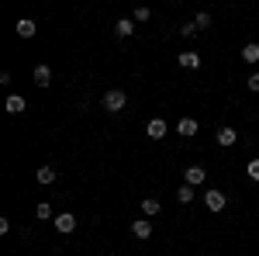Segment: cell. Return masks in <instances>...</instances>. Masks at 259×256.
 Listing matches in <instances>:
<instances>
[{
  "label": "cell",
  "instance_id": "1",
  "mask_svg": "<svg viewBox=\"0 0 259 256\" xmlns=\"http://www.w3.org/2000/svg\"><path fill=\"white\" fill-rule=\"evenodd\" d=\"M100 104H104V111H111V115H118V111H124V104H128V94L124 90H104V97H100Z\"/></svg>",
  "mask_w": 259,
  "mask_h": 256
},
{
  "label": "cell",
  "instance_id": "2",
  "mask_svg": "<svg viewBox=\"0 0 259 256\" xmlns=\"http://www.w3.org/2000/svg\"><path fill=\"white\" fill-rule=\"evenodd\" d=\"M204 208H207V211H214V215H218V211H225V208H228V194H225V191H218V187L204 191Z\"/></svg>",
  "mask_w": 259,
  "mask_h": 256
},
{
  "label": "cell",
  "instance_id": "3",
  "mask_svg": "<svg viewBox=\"0 0 259 256\" xmlns=\"http://www.w3.org/2000/svg\"><path fill=\"white\" fill-rule=\"evenodd\" d=\"M207 180V170L204 166H183V184H190V187H200Z\"/></svg>",
  "mask_w": 259,
  "mask_h": 256
},
{
  "label": "cell",
  "instance_id": "4",
  "mask_svg": "<svg viewBox=\"0 0 259 256\" xmlns=\"http://www.w3.org/2000/svg\"><path fill=\"white\" fill-rule=\"evenodd\" d=\"M214 142H218L221 149H228V145H235V142H239V132H235L232 125H221L218 135H214Z\"/></svg>",
  "mask_w": 259,
  "mask_h": 256
},
{
  "label": "cell",
  "instance_id": "5",
  "mask_svg": "<svg viewBox=\"0 0 259 256\" xmlns=\"http://www.w3.org/2000/svg\"><path fill=\"white\" fill-rule=\"evenodd\" d=\"M56 229H59L62 236L76 232V215H73V211H62V215H56Z\"/></svg>",
  "mask_w": 259,
  "mask_h": 256
},
{
  "label": "cell",
  "instance_id": "6",
  "mask_svg": "<svg viewBox=\"0 0 259 256\" xmlns=\"http://www.w3.org/2000/svg\"><path fill=\"white\" fill-rule=\"evenodd\" d=\"M177 62L183 66V69H197L200 66V52H194V49H187V52H180Z\"/></svg>",
  "mask_w": 259,
  "mask_h": 256
},
{
  "label": "cell",
  "instance_id": "7",
  "mask_svg": "<svg viewBox=\"0 0 259 256\" xmlns=\"http://www.w3.org/2000/svg\"><path fill=\"white\" fill-rule=\"evenodd\" d=\"M14 31H18L21 39H35V31H38V24H35L31 18H21L18 24H14Z\"/></svg>",
  "mask_w": 259,
  "mask_h": 256
},
{
  "label": "cell",
  "instance_id": "8",
  "mask_svg": "<svg viewBox=\"0 0 259 256\" xmlns=\"http://www.w3.org/2000/svg\"><path fill=\"white\" fill-rule=\"evenodd\" d=\"M142 211H145V218L162 215V201L159 197H142Z\"/></svg>",
  "mask_w": 259,
  "mask_h": 256
},
{
  "label": "cell",
  "instance_id": "9",
  "mask_svg": "<svg viewBox=\"0 0 259 256\" xmlns=\"http://www.w3.org/2000/svg\"><path fill=\"white\" fill-rule=\"evenodd\" d=\"M4 107H7V115H24V111H28V100H24V97H18V94H11Z\"/></svg>",
  "mask_w": 259,
  "mask_h": 256
},
{
  "label": "cell",
  "instance_id": "10",
  "mask_svg": "<svg viewBox=\"0 0 259 256\" xmlns=\"http://www.w3.org/2000/svg\"><path fill=\"white\" fill-rule=\"evenodd\" d=\"M197 128H200L197 118H180V125H177V132L183 138H194V135H197Z\"/></svg>",
  "mask_w": 259,
  "mask_h": 256
},
{
  "label": "cell",
  "instance_id": "11",
  "mask_svg": "<svg viewBox=\"0 0 259 256\" xmlns=\"http://www.w3.org/2000/svg\"><path fill=\"white\" fill-rule=\"evenodd\" d=\"M49 83H52V69H49L45 62H38V66H35V87H41V90H45Z\"/></svg>",
  "mask_w": 259,
  "mask_h": 256
},
{
  "label": "cell",
  "instance_id": "12",
  "mask_svg": "<svg viewBox=\"0 0 259 256\" xmlns=\"http://www.w3.org/2000/svg\"><path fill=\"white\" fill-rule=\"evenodd\" d=\"M114 35H118V39H132V35H135V21H132V18H121L118 24H114Z\"/></svg>",
  "mask_w": 259,
  "mask_h": 256
},
{
  "label": "cell",
  "instance_id": "13",
  "mask_svg": "<svg viewBox=\"0 0 259 256\" xmlns=\"http://www.w3.org/2000/svg\"><path fill=\"white\" fill-rule=\"evenodd\" d=\"M132 236H135V239H149V236H152V222H149V218L132 222Z\"/></svg>",
  "mask_w": 259,
  "mask_h": 256
},
{
  "label": "cell",
  "instance_id": "14",
  "mask_svg": "<svg viewBox=\"0 0 259 256\" xmlns=\"http://www.w3.org/2000/svg\"><path fill=\"white\" fill-rule=\"evenodd\" d=\"M242 62H249V66H256V62H259V42L242 45Z\"/></svg>",
  "mask_w": 259,
  "mask_h": 256
},
{
  "label": "cell",
  "instance_id": "15",
  "mask_svg": "<svg viewBox=\"0 0 259 256\" xmlns=\"http://www.w3.org/2000/svg\"><path fill=\"white\" fill-rule=\"evenodd\" d=\"M145 132H149V138H166V121H162V118H152L149 125H145Z\"/></svg>",
  "mask_w": 259,
  "mask_h": 256
},
{
  "label": "cell",
  "instance_id": "16",
  "mask_svg": "<svg viewBox=\"0 0 259 256\" xmlns=\"http://www.w3.org/2000/svg\"><path fill=\"white\" fill-rule=\"evenodd\" d=\"M35 180H38V184H52V180H56V166H38V170H35Z\"/></svg>",
  "mask_w": 259,
  "mask_h": 256
},
{
  "label": "cell",
  "instance_id": "17",
  "mask_svg": "<svg viewBox=\"0 0 259 256\" xmlns=\"http://www.w3.org/2000/svg\"><path fill=\"white\" fill-rule=\"evenodd\" d=\"M194 197H197V191H194L190 184H183V187H180V191H177V201H180V204H190Z\"/></svg>",
  "mask_w": 259,
  "mask_h": 256
},
{
  "label": "cell",
  "instance_id": "18",
  "mask_svg": "<svg viewBox=\"0 0 259 256\" xmlns=\"http://www.w3.org/2000/svg\"><path fill=\"white\" fill-rule=\"evenodd\" d=\"M35 215H38L41 222H45V218H52V222H56V211H52V208H49V204H45V201H41L38 208H35Z\"/></svg>",
  "mask_w": 259,
  "mask_h": 256
},
{
  "label": "cell",
  "instance_id": "19",
  "mask_svg": "<svg viewBox=\"0 0 259 256\" xmlns=\"http://www.w3.org/2000/svg\"><path fill=\"white\" fill-rule=\"evenodd\" d=\"M149 18H152V11H149V7H135V14H132L135 24H142V21H149Z\"/></svg>",
  "mask_w": 259,
  "mask_h": 256
},
{
  "label": "cell",
  "instance_id": "20",
  "mask_svg": "<svg viewBox=\"0 0 259 256\" xmlns=\"http://www.w3.org/2000/svg\"><path fill=\"white\" fill-rule=\"evenodd\" d=\"M194 24H197V31H204V28H211V14H207V11H200L197 18H194Z\"/></svg>",
  "mask_w": 259,
  "mask_h": 256
},
{
  "label": "cell",
  "instance_id": "21",
  "mask_svg": "<svg viewBox=\"0 0 259 256\" xmlns=\"http://www.w3.org/2000/svg\"><path fill=\"white\" fill-rule=\"evenodd\" d=\"M245 173H249V180H256V184H259V159H249Z\"/></svg>",
  "mask_w": 259,
  "mask_h": 256
},
{
  "label": "cell",
  "instance_id": "22",
  "mask_svg": "<svg viewBox=\"0 0 259 256\" xmlns=\"http://www.w3.org/2000/svg\"><path fill=\"white\" fill-rule=\"evenodd\" d=\"M180 35H183V39H194V35H197V24H194V21H187V24L180 28Z\"/></svg>",
  "mask_w": 259,
  "mask_h": 256
},
{
  "label": "cell",
  "instance_id": "23",
  "mask_svg": "<svg viewBox=\"0 0 259 256\" xmlns=\"http://www.w3.org/2000/svg\"><path fill=\"white\" fill-rule=\"evenodd\" d=\"M245 87H249V90H252V94H259V73H252V77L245 80Z\"/></svg>",
  "mask_w": 259,
  "mask_h": 256
}]
</instances>
